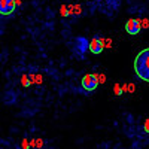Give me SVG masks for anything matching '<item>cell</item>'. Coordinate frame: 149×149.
I'll return each instance as SVG.
<instances>
[{
	"mask_svg": "<svg viewBox=\"0 0 149 149\" xmlns=\"http://www.w3.org/2000/svg\"><path fill=\"white\" fill-rule=\"evenodd\" d=\"M134 73L137 78L149 82V48L142 49L134 60Z\"/></svg>",
	"mask_w": 149,
	"mask_h": 149,
	"instance_id": "cell-1",
	"label": "cell"
},
{
	"mask_svg": "<svg viewBox=\"0 0 149 149\" xmlns=\"http://www.w3.org/2000/svg\"><path fill=\"white\" fill-rule=\"evenodd\" d=\"M81 84H82V88L86 93H93V91L97 90V86H98V78H97V74H94V73H88V74H85V76L82 78Z\"/></svg>",
	"mask_w": 149,
	"mask_h": 149,
	"instance_id": "cell-2",
	"label": "cell"
},
{
	"mask_svg": "<svg viewBox=\"0 0 149 149\" xmlns=\"http://www.w3.org/2000/svg\"><path fill=\"white\" fill-rule=\"evenodd\" d=\"M88 45H90V40L86 39V37L79 36L74 39V52L79 55V58H84L86 49H88Z\"/></svg>",
	"mask_w": 149,
	"mask_h": 149,
	"instance_id": "cell-3",
	"label": "cell"
},
{
	"mask_svg": "<svg viewBox=\"0 0 149 149\" xmlns=\"http://www.w3.org/2000/svg\"><path fill=\"white\" fill-rule=\"evenodd\" d=\"M104 49V43H103V37H98V36H94L93 39L90 40V45H88V51L94 55H98L102 54Z\"/></svg>",
	"mask_w": 149,
	"mask_h": 149,
	"instance_id": "cell-4",
	"label": "cell"
},
{
	"mask_svg": "<svg viewBox=\"0 0 149 149\" xmlns=\"http://www.w3.org/2000/svg\"><path fill=\"white\" fill-rule=\"evenodd\" d=\"M17 9V3L15 0H0V15H10L14 14Z\"/></svg>",
	"mask_w": 149,
	"mask_h": 149,
	"instance_id": "cell-5",
	"label": "cell"
},
{
	"mask_svg": "<svg viewBox=\"0 0 149 149\" xmlns=\"http://www.w3.org/2000/svg\"><path fill=\"white\" fill-rule=\"evenodd\" d=\"M140 30H142L140 19H134V18H131V19H128V21L125 22V31H127L128 34L136 36V34H139V33H140Z\"/></svg>",
	"mask_w": 149,
	"mask_h": 149,
	"instance_id": "cell-6",
	"label": "cell"
},
{
	"mask_svg": "<svg viewBox=\"0 0 149 149\" xmlns=\"http://www.w3.org/2000/svg\"><path fill=\"white\" fill-rule=\"evenodd\" d=\"M29 78L31 84H42V74H31Z\"/></svg>",
	"mask_w": 149,
	"mask_h": 149,
	"instance_id": "cell-7",
	"label": "cell"
},
{
	"mask_svg": "<svg viewBox=\"0 0 149 149\" xmlns=\"http://www.w3.org/2000/svg\"><path fill=\"white\" fill-rule=\"evenodd\" d=\"M21 85H22V86H30V85H31L30 78L27 76V74H22V78H21Z\"/></svg>",
	"mask_w": 149,
	"mask_h": 149,
	"instance_id": "cell-8",
	"label": "cell"
},
{
	"mask_svg": "<svg viewBox=\"0 0 149 149\" xmlns=\"http://www.w3.org/2000/svg\"><path fill=\"white\" fill-rule=\"evenodd\" d=\"M82 14V6L81 5H73V15L79 17Z\"/></svg>",
	"mask_w": 149,
	"mask_h": 149,
	"instance_id": "cell-9",
	"label": "cell"
},
{
	"mask_svg": "<svg viewBox=\"0 0 149 149\" xmlns=\"http://www.w3.org/2000/svg\"><path fill=\"white\" fill-rule=\"evenodd\" d=\"M60 14H61V17H64V18L70 17V15H69V9H67V6H64V5L60 8Z\"/></svg>",
	"mask_w": 149,
	"mask_h": 149,
	"instance_id": "cell-10",
	"label": "cell"
},
{
	"mask_svg": "<svg viewBox=\"0 0 149 149\" xmlns=\"http://www.w3.org/2000/svg\"><path fill=\"white\" fill-rule=\"evenodd\" d=\"M19 148H21V149H30V140H29V139H22Z\"/></svg>",
	"mask_w": 149,
	"mask_h": 149,
	"instance_id": "cell-11",
	"label": "cell"
},
{
	"mask_svg": "<svg viewBox=\"0 0 149 149\" xmlns=\"http://www.w3.org/2000/svg\"><path fill=\"white\" fill-rule=\"evenodd\" d=\"M113 90H115V94H116V95H121V94L124 93V91H122V86H121L119 84L115 85V88H113Z\"/></svg>",
	"mask_w": 149,
	"mask_h": 149,
	"instance_id": "cell-12",
	"label": "cell"
},
{
	"mask_svg": "<svg viewBox=\"0 0 149 149\" xmlns=\"http://www.w3.org/2000/svg\"><path fill=\"white\" fill-rule=\"evenodd\" d=\"M140 26H142V29H149V19H140Z\"/></svg>",
	"mask_w": 149,
	"mask_h": 149,
	"instance_id": "cell-13",
	"label": "cell"
},
{
	"mask_svg": "<svg viewBox=\"0 0 149 149\" xmlns=\"http://www.w3.org/2000/svg\"><path fill=\"white\" fill-rule=\"evenodd\" d=\"M103 43H104V48H110L112 46V39H103Z\"/></svg>",
	"mask_w": 149,
	"mask_h": 149,
	"instance_id": "cell-14",
	"label": "cell"
},
{
	"mask_svg": "<svg viewBox=\"0 0 149 149\" xmlns=\"http://www.w3.org/2000/svg\"><path fill=\"white\" fill-rule=\"evenodd\" d=\"M143 130H145V133H149V119L145 121V124H143Z\"/></svg>",
	"mask_w": 149,
	"mask_h": 149,
	"instance_id": "cell-15",
	"label": "cell"
},
{
	"mask_svg": "<svg viewBox=\"0 0 149 149\" xmlns=\"http://www.w3.org/2000/svg\"><path fill=\"white\" fill-rule=\"evenodd\" d=\"M98 82H100V84H104L106 82V76H104V74H98Z\"/></svg>",
	"mask_w": 149,
	"mask_h": 149,
	"instance_id": "cell-16",
	"label": "cell"
}]
</instances>
